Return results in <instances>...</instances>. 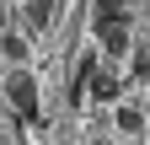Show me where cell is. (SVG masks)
I'll return each instance as SVG.
<instances>
[{
    "instance_id": "3957f363",
    "label": "cell",
    "mask_w": 150,
    "mask_h": 145,
    "mask_svg": "<svg viewBox=\"0 0 150 145\" xmlns=\"http://www.w3.org/2000/svg\"><path fill=\"white\" fill-rule=\"evenodd\" d=\"M86 97H91V102H118V97H123V81L112 75V70H91V81H86Z\"/></svg>"
},
{
    "instance_id": "5b68a950",
    "label": "cell",
    "mask_w": 150,
    "mask_h": 145,
    "mask_svg": "<svg viewBox=\"0 0 150 145\" xmlns=\"http://www.w3.org/2000/svg\"><path fill=\"white\" fill-rule=\"evenodd\" d=\"M0 54H6L11 65H27V38H22V32H11V27H6V32H0Z\"/></svg>"
},
{
    "instance_id": "7a4b0ae2",
    "label": "cell",
    "mask_w": 150,
    "mask_h": 145,
    "mask_svg": "<svg viewBox=\"0 0 150 145\" xmlns=\"http://www.w3.org/2000/svg\"><path fill=\"white\" fill-rule=\"evenodd\" d=\"M91 27H97V43H102V54H112V59L134 54V27H129V22H91Z\"/></svg>"
},
{
    "instance_id": "52a82bcc",
    "label": "cell",
    "mask_w": 150,
    "mask_h": 145,
    "mask_svg": "<svg viewBox=\"0 0 150 145\" xmlns=\"http://www.w3.org/2000/svg\"><path fill=\"white\" fill-rule=\"evenodd\" d=\"M27 22L32 27H48L54 22V0H27Z\"/></svg>"
},
{
    "instance_id": "6da1fadb",
    "label": "cell",
    "mask_w": 150,
    "mask_h": 145,
    "mask_svg": "<svg viewBox=\"0 0 150 145\" xmlns=\"http://www.w3.org/2000/svg\"><path fill=\"white\" fill-rule=\"evenodd\" d=\"M0 92H6L11 113L22 118V124H38V118H43V107H38L43 97H38V75H32V70H22V65L6 70V75H0Z\"/></svg>"
},
{
    "instance_id": "8992f818",
    "label": "cell",
    "mask_w": 150,
    "mask_h": 145,
    "mask_svg": "<svg viewBox=\"0 0 150 145\" xmlns=\"http://www.w3.org/2000/svg\"><path fill=\"white\" fill-rule=\"evenodd\" d=\"M91 22H129V0H97Z\"/></svg>"
},
{
    "instance_id": "ba28073f",
    "label": "cell",
    "mask_w": 150,
    "mask_h": 145,
    "mask_svg": "<svg viewBox=\"0 0 150 145\" xmlns=\"http://www.w3.org/2000/svg\"><path fill=\"white\" fill-rule=\"evenodd\" d=\"M6 22H11V16H6V6H0V32H6Z\"/></svg>"
},
{
    "instance_id": "9c48e42d",
    "label": "cell",
    "mask_w": 150,
    "mask_h": 145,
    "mask_svg": "<svg viewBox=\"0 0 150 145\" xmlns=\"http://www.w3.org/2000/svg\"><path fill=\"white\" fill-rule=\"evenodd\" d=\"M0 75H6V70H0Z\"/></svg>"
},
{
    "instance_id": "277c9868",
    "label": "cell",
    "mask_w": 150,
    "mask_h": 145,
    "mask_svg": "<svg viewBox=\"0 0 150 145\" xmlns=\"http://www.w3.org/2000/svg\"><path fill=\"white\" fill-rule=\"evenodd\" d=\"M112 124H118L123 134H139L145 129V102H118L112 107Z\"/></svg>"
}]
</instances>
